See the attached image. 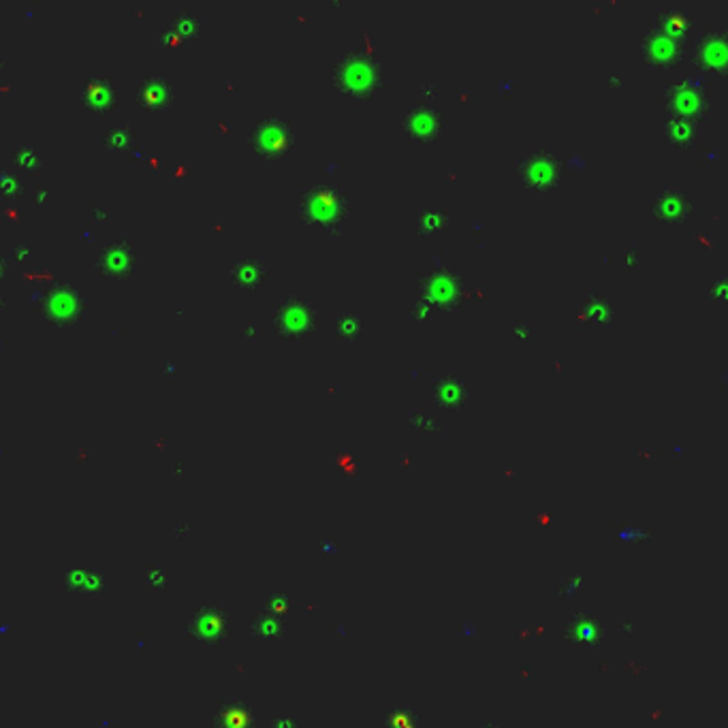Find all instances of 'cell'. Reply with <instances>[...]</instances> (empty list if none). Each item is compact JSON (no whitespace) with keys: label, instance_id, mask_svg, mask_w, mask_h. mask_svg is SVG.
I'll list each match as a JSON object with an SVG mask.
<instances>
[{"label":"cell","instance_id":"obj_1","mask_svg":"<svg viewBox=\"0 0 728 728\" xmlns=\"http://www.w3.org/2000/svg\"><path fill=\"white\" fill-rule=\"evenodd\" d=\"M333 86L355 103H368L387 82V71L374 54L349 49L333 63Z\"/></svg>","mask_w":728,"mask_h":728},{"label":"cell","instance_id":"obj_2","mask_svg":"<svg viewBox=\"0 0 728 728\" xmlns=\"http://www.w3.org/2000/svg\"><path fill=\"white\" fill-rule=\"evenodd\" d=\"M299 212L304 220L318 225L323 231L336 233L349 214V199L331 184H310L301 193Z\"/></svg>","mask_w":728,"mask_h":728},{"label":"cell","instance_id":"obj_3","mask_svg":"<svg viewBox=\"0 0 728 728\" xmlns=\"http://www.w3.org/2000/svg\"><path fill=\"white\" fill-rule=\"evenodd\" d=\"M248 144L261 158L278 163L287 154H291L295 144H298V135H295L287 120L276 118V116H265V118H258L252 125Z\"/></svg>","mask_w":728,"mask_h":728},{"label":"cell","instance_id":"obj_4","mask_svg":"<svg viewBox=\"0 0 728 728\" xmlns=\"http://www.w3.org/2000/svg\"><path fill=\"white\" fill-rule=\"evenodd\" d=\"M271 323H274L278 336L287 338V340H301V338L310 336L317 327V310L301 295H285L274 306Z\"/></svg>","mask_w":728,"mask_h":728},{"label":"cell","instance_id":"obj_5","mask_svg":"<svg viewBox=\"0 0 728 728\" xmlns=\"http://www.w3.org/2000/svg\"><path fill=\"white\" fill-rule=\"evenodd\" d=\"M41 314L54 327H76L86 314V295L76 285L60 282L46 293Z\"/></svg>","mask_w":728,"mask_h":728},{"label":"cell","instance_id":"obj_6","mask_svg":"<svg viewBox=\"0 0 728 728\" xmlns=\"http://www.w3.org/2000/svg\"><path fill=\"white\" fill-rule=\"evenodd\" d=\"M442 128L444 114L428 103H419L406 109V114L399 118V131L410 144H430L442 133Z\"/></svg>","mask_w":728,"mask_h":728},{"label":"cell","instance_id":"obj_7","mask_svg":"<svg viewBox=\"0 0 728 728\" xmlns=\"http://www.w3.org/2000/svg\"><path fill=\"white\" fill-rule=\"evenodd\" d=\"M98 276L105 280H122L128 278L135 269V248L126 236L116 238L114 242L105 246L96 257Z\"/></svg>","mask_w":728,"mask_h":728},{"label":"cell","instance_id":"obj_8","mask_svg":"<svg viewBox=\"0 0 728 728\" xmlns=\"http://www.w3.org/2000/svg\"><path fill=\"white\" fill-rule=\"evenodd\" d=\"M666 105L673 109V118L696 122L705 116L707 96L699 86L690 82V79H683V82L671 86L669 95H666Z\"/></svg>","mask_w":728,"mask_h":728},{"label":"cell","instance_id":"obj_9","mask_svg":"<svg viewBox=\"0 0 728 728\" xmlns=\"http://www.w3.org/2000/svg\"><path fill=\"white\" fill-rule=\"evenodd\" d=\"M176 86L165 76H141L135 82V98L139 107H144L150 114H160L174 103Z\"/></svg>","mask_w":728,"mask_h":728},{"label":"cell","instance_id":"obj_10","mask_svg":"<svg viewBox=\"0 0 728 728\" xmlns=\"http://www.w3.org/2000/svg\"><path fill=\"white\" fill-rule=\"evenodd\" d=\"M696 63L713 76H728V33H707L696 41Z\"/></svg>","mask_w":728,"mask_h":728},{"label":"cell","instance_id":"obj_11","mask_svg":"<svg viewBox=\"0 0 728 728\" xmlns=\"http://www.w3.org/2000/svg\"><path fill=\"white\" fill-rule=\"evenodd\" d=\"M520 176L526 180V184L534 188H551L558 182L560 165L555 157L545 152H534L530 157L523 158L520 165Z\"/></svg>","mask_w":728,"mask_h":728},{"label":"cell","instance_id":"obj_12","mask_svg":"<svg viewBox=\"0 0 728 728\" xmlns=\"http://www.w3.org/2000/svg\"><path fill=\"white\" fill-rule=\"evenodd\" d=\"M688 43L675 39V36L662 33V30L653 28L650 35L645 36V58L652 65H673L682 58L683 49Z\"/></svg>","mask_w":728,"mask_h":728},{"label":"cell","instance_id":"obj_13","mask_svg":"<svg viewBox=\"0 0 728 728\" xmlns=\"http://www.w3.org/2000/svg\"><path fill=\"white\" fill-rule=\"evenodd\" d=\"M79 101L84 107H88L92 114H107L116 105V84L109 77L96 76L90 77L82 88H79Z\"/></svg>","mask_w":728,"mask_h":728},{"label":"cell","instance_id":"obj_14","mask_svg":"<svg viewBox=\"0 0 728 728\" xmlns=\"http://www.w3.org/2000/svg\"><path fill=\"white\" fill-rule=\"evenodd\" d=\"M268 278V265L261 255H244L231 269V282L239 291H257Z\"/></svg>","mask_w":728,"mask_h":728},{"label":"cell","instance_id":"obj_15","mask_svg":"<svg viewBox=\"0 0 728 728\" xmlns=\"http://www.w3.org/2000/svg\"><path fill=\"white\" fill-rule=\"evenodd\" d=\"M468 396H470V389H468L466 380H461L453 374H444L431 382V398L442 406H451L453 409V406L464 404Z\"/></svg>","mask_w":728,"mask_h":728},{"label":"cell","instance_id":"obj_16","mask_svg":"<svg viewBox=\"0 0 728 728\" xmlns=\"http://www.w3.org/2000/svg\"><path fill=\"white\" fill-rule=\"evenodd\" d=\"M135 131L128 125H114L105 128L101 135V146L111 154H125L133 146Z\"/></svg>","mask_w":728,"mask_h":728},{"label":"cell","instance_id":"obj_17","mask_svg":"<svg viewBox=\"0 0 728 728\" xmlns=\"http://www.w3.org/2000/svg\"><path fill=\"white\" fill-rule=\"evenodd\" d=\"M331 329L338 340H357L363 331V320L357 312H338Z\"/></svg>","mask_w":728,"mask_h":728},{"label":"cell","instance_id":"obj_18","mask_svg":"<svg viewBox=\"0 0 728 728\" xmlns=\"http://www.w3.org/2000/svg\"><path fill=\"white\" fill-rule=\"evenodd\" d=\"M419 231L423 233H436L447 227V209L442 206H425L421 212H419L417 218Z\"/></svg>","mask_w":728,"mask_h":728},{"label":"cell","instance_id":"obj_19","mask_svg":"<svg viewBox=\"0 0 728 728\" xmlns=\"http://www.w3.org/2000/svg\"><path fill=\"white\" fill-rule=\"evenodd\" d=\"M425 293H428L434 301H449L455 293H458V285H455V278L444 276V274H434L428 280Z\"/></svg>","mask_w":728,"mask_h":728},{"label":"cell","instance_id":"obj_20","mask_svg":"<svg viewBox=\"0 0 728 728\" xmlns=\"http://www.w3.org/2000/svg\"><path fill=\"white\" fill-rule=\"evenodd\" d=\"M11 158H14V163L17 165V169L26 171V174H36V171L41 169V154L36 150L35 146H15L14 150H11Z\"/></svg>","mask_w":728,"mask_h":728},{"label":"cell","instance_id":"obj_21","mask_svg":"<svg viewBox=\"0 0 728 728\" xmlns=\"http://www.w3.org/2000/svg\"><path fill=\"white\" fill-rule=\"evenodd\" d=\"M169 24L182 35V39H188V36H199L203 30L201 17L190 9H184V11H180V14H176V17Z\"/></svg>","mask_w":728,"mask_h":728}]
</instances>
